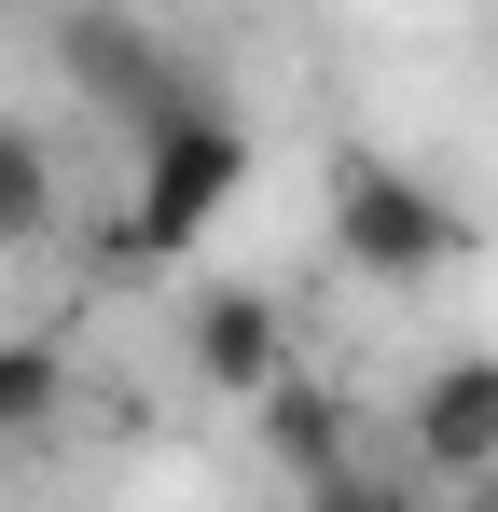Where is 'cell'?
Returning <instances> with one entry per match:
<instances>
[{
    "label": "cell",
    "mask_w": 498,
    "mask_h": 512,
    "mask_svg": "<svg viewBox=\"0 0 498 512\" xmlns=\"http://www.w3.org/2000/svg\"><path fill=\"white\" fill-rule=\"evenodd\" d=\"M443 512H498V471H485V485H457V499H443Z\"/></svg>",
    "instance_id": "30bf717a"
},
{
    "label": "cell",
    "mask_w": 498,
    "mask_h": 512,
    "mask_svg": "<svg viewBox=\"0 0 498 512\" xmlns=\"http://www.w3.org/2000/svg\"><path fill=\"white\" fill-rule=\"evenodd\" d=\"M70 222V180H56V139L0 111V250H42Z\"/></svg>",
    "instance_id": "52a82bcc"
},
{
    "label": "cell",
    "mask_w": 498,
    "mask_h": 512,
    "mask_svg": "<svg viewBox=\"0 0 498 512\" xmlns=\"http://www.w3.org/2000/svg\"><path fill=\"white\" fill-rule=\"evenodd\" d=\"M471 208L443 194V180H415V167H388V153H346L332 167V250L360 263V277H443V263H471Z\"/></svg>",
    "instance_id": "7a4b0ae2"
},
{
    "label": "cell",
    "mask_w": 498,
    "mask_h": 512,
    "mask_svg": "<svg viewBox=\"0 0 498 512\" xmlns=\"http://www.w3.org/2000/svg\"><path fill=\"white\" fill-rule=\"evenodd\" d=\"M194 374L249 416V402H263L277 374H305V360H291V319H277L263 291H208V305H194Z\"/></svg>",
    "instance_id": "8992f818"
},
{
    "label": "cell",
    "mask_w": 498,
    "mask_h": 512,
    "mask_svg": "<svg viewBox=\"0 0 498 512\" xmlns=\"http://www.w3.org/2000/svg\"><path fill=\"white\" fill-rule=\"evenodd\" d=\"M249 429H263V457L319 499L332 471H360V416H346V388H319V374H277L263 402H249Z\"/></svg>",
    "instance_id": "5b68a950"
},
{
    "label": "cell",
    "mask_w": 498,
    "mask_h": 512,
    "mask_svg": "<svg viewBox=\"0 0 498 512\" xmlns=\"http://www.w3.org/2000/svg\"><path fill=\"white\" fill-rule=\"evenodd\" d=\"M70 416V346L56 333H0V443H42Z\"/></svg>",
    "instance_id": "ba28073f"
},
{
    "label": "cell",
    "mask_w": 498,
    "mask_h": 512,
    "mask_svg": "<svg viewBox=\"0 0 498 512\" xmlns=\"http://www.w3.org/2000/svg\"><path fill=\"white\" fill-rule=\"evenodd\" d=\"M56 70H70V97H97L139 153H153L166 125H194V111H208V84L166 56L139 14H111V0H70V14H56Z\"/></svg>",
    "instance_id": "3957f363"
},
{
    "label": "cell",
    "mask_w": 498,
    "mask_h": 512,
    "mask_svg": "<svg viewBox=\"0 0 498 512\" xmlns=\"http://www.w3.org/2000/svg\"><path fill=\"white\" fill-rule=\"evenodd\" d=\"M305 512H443V499H429V485H402V471H374V457H360V471H332V485H319V499H305Z\"/></svg>",
    "instance_id": "9c48e42d"
},
{
    "label": "cell",
    "mask_w": 498,
    "mask_h": 512,
    "mask_svg": "<svg viewBox=\"0 0 498 512\" xmlns=\"http://www.w3.org/2000/svg\"><path fill=\"white\" fill-rule=\"evenodd\" d=\"M236 194H249V139L222 125V111H194V125H166L153 153H139L125 208L97 222V263H111V277H153V263H180L194 236H222Z\"/></svg>",
    "instance_id": "6da1fadb"
},
{
    "label": "cell",
    "mask_w": 498,
    "mask_h": 512,
    "mask_svg": "<svg viewBox=\"0 0 498 512\" xmlns=\"http://www.w3.org/2000/svg\"><path fill=\"white\" fill-rule=\"evenodd\" d=\"M402 457L429 485H485L498 471V346H457V360L402 402Z\"/></svg>",
    "instance_id": "277c9868"
}]
</instances>
